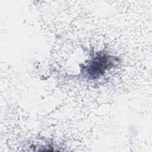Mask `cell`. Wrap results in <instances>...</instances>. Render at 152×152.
Returning <instances> with one entry per match:
<instances>
[{"label":"cell","mask_w":152,"mask_h":152,"mask_svg":"<svg viewBox=\"0 0 152 152\" xmlns=\"http://www.w3.org/2000/svg\"><path fill=\"white\" fill-rule=\"evenodd\" d=\"M112 62L109 56L100 53L86 66L85 71L91 78H96L104 73V71L111 65Z\"/></svg>","instance_id":"cell-1"}]
</instances>
